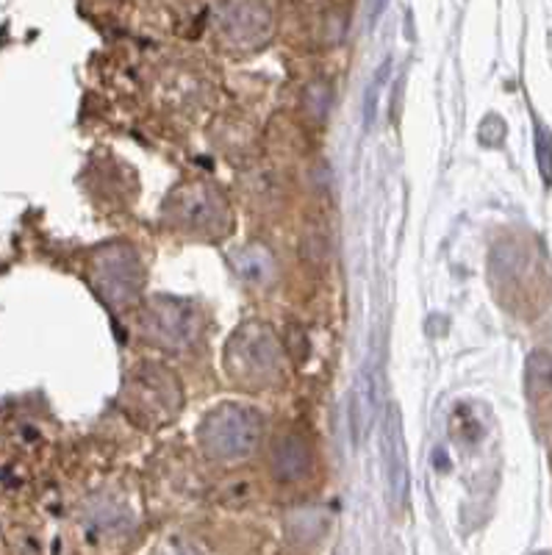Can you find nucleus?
<instances>
[{
    "instance_id": "1",
    "label": "nucleus",
    "mask_w": 552,
    "mask_h": 555,
    "mask_svg": "<svg viewBox=\"0 0 552 555\" xmlns=\"http://www.w3.org/2000/svg\"><path fill=\"white\" fill-rule=\"evenodd\" d=\"M261 420L242 405H220L201 425V444L217 461H242L258 448Z\"/></svg>"
},
{
    "instance_id": "2",
    "label": "nucleus",
    "mask_w": 552,
    "mask_h": 555,
    "mask_svg": "<svg viewBox=\"0 0 552 555\" xmlns=\"http://www.w3.org/2000/svg\"><path fill=\"white\" fill-rule=\"evenodd\" d=\"M228 366L242 384L264 386L281 375V347L261 325H245L228 345Z\"/></svg>"
},
{
    "instance_id": "3",
    "label": "nucleus",
    "mask_w": 552,
    "mask_h": 555,
    "mask_svg": "<svg viewBox=\"0 0 552 555\" xmlns=\"http://www.w3.org/2000/svg\"><path fill=\"white\" fill-rule=\"evenodd\" d=\"M137 261V256L123 245L106 247L103 253H98V259L92 264V281L98 286V292L106 300H112V304L128 300L139 286Z\"/></svg>"
},
{
    "instance_id": "4",
    "label": "nucleus",
    "mask_w": 552,
    "mask_h": 555,
    "mask_svg": "<svg viewBox=\"0 0 552 555\" xmlns=\"http://www.w3.org/2000/svg\"><path fill=\"white\" fill-rule=\"evenodd\" d=\"M383 439L381 453L383 464H386V478H389V494L391 503L400 508L406 505L408 498V459H406V434H402V416L397 405H389L386 416H383Z\"/></svg>"
},
{
    "instance_id": "5",
    "label": "nucleus",
    "mask_w": 552,
    "mask_h": 555,
    "mask_svg": "<svg viewBox=\"0 0 552 555\" xmlns=\"http://www.w3.org/2000/svg\"><path fill=\"white\" fill-rule=\"evenodd\" d=\"M176 220L183 228H197V231H214L222 222V203L206 186H192L176 195Z\"/></svg>"
},
{
    "instance_id": "6",
    "label": "nucleus",
    "mask_w": 552,
    "mask_h": 555,
    "mask_svg": "<svg viewBox=\"0 0 552 555\" xmlns=\"http://www.w3.org/2000/svg\"><path fill=\"white\" fill-rule=\"evenodd\" d=\"M377 391H381V386H377L375 370L367 366L364 373H361V378H358L350 398V428L356 442H364L367 434H370L372 425H375Z\"/></svg>"
},
{
    "instance_id": "7",
    "label": "nucleus",
    "mask_w": 552,
    "mask_h": 555,
    "mask_svg": "<svg viewBox=\"0 0 552 555\" xmlns=\"http://www.w3.org/2000/svg\"><path fill=\"white\" fill-rule=\"evenodd\" d=\"M311 448L303 436H283L272 450V473L283 483H295L311 473Z\"/></svg>"
},
{
    "instance_id": "8",
    "label": "nucleus",
    "mask_w": 552,
    "mask_h": 555,
    "mask_svg": "<svg viewBox=\"0 0 552 555\" xmlns=\"http://www.w3.org/2000/svg\"><path fill=\"white\" fill-rule=\"evenodd\" d=\"M147 328L158 339L181 345V341H187L189 336L195 334V317L189 314L187 309H181V304L162 300V304H153L151 314H147Z\"/></svg>"
},
{
    "instance_id": "9",
    "label": "nucleus",
    "mask_w": 552,
    "mask_h": 555,
    "mask_svg": "<svg viewBox=\"0 0 552 555\" xmlns=\"http://www.w3.org/2000/svg\"><path fill=\"white\" fill-rule=\"evenodd\" d=\"M536 142H539L541 176H544V181H550V139H547L544 128H536Z\"/></svg>"
},
{
    "instance_id": "10",
    "label": "nucleus",
    "mask_w": 552,
    "mask_h": 555,
    "mask_svg": "<svg viewBox=\"0 0 552 555\" xmlns=\"http://www.w3.org/2000/svg\"><path fill=\"white\" fill-rule=\"evenodd\" d=\"M156 555H203V553L195 547V544H189V542H170V544H164V547L158 550Z\"/></svg>"
},
{
    "instance_id": "11",
    "label": "nucleus",
    "mask_w": 552,
    "mask_h": 555,
    "mask_svg": "<svg viewBox=\"0 0 552 555\" xmlns=\"http://www.w3.org/2000/svg\"><path fill=\"white\" fill-rule=\"evenodd\" d=\"M539 555H547V553H539Z\"/></svg>"
}]
</instances>
